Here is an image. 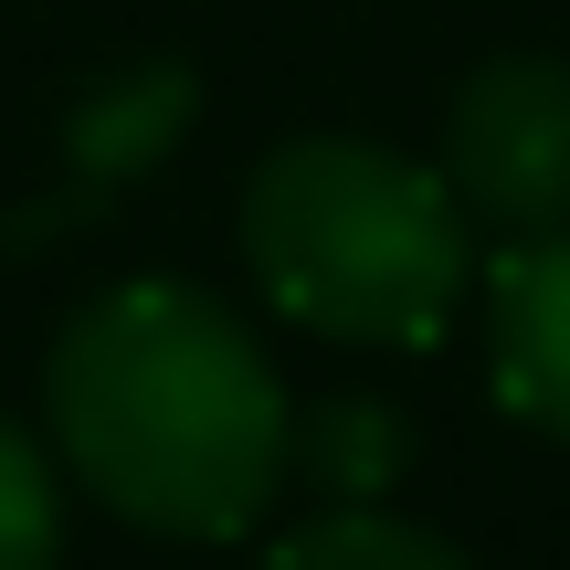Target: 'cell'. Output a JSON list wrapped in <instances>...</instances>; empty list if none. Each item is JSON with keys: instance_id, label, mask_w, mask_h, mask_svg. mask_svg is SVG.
<instances>
[{"instance_id": "obj_1", "label": "cell", "mask_w": 570, "mask_h": 570, "mask_svg": "<svg viewBox=\"0 0 570 570\" xmlns=\"http://www.w3.org/2000/svg\"><path fill=\"white\" fill-rule=\"evenodd\" d=\"M53 444L117 518L159 539H233L296 465V412L244 317L202 285H106L42 360Z\"/></svg>"}, {"instance_id": "obj_2", "label": "cell", "mask_w": 570, "mask_h": 570, "mask_svg": "<svg viewBox=\"0 0 570 570\" xmlns=\"http://www.w3.org/2000/svg\"><path fill=\"white\" fill-rule=\"evenodd\" d=\"M244 265L275 317L338 348H433L475 285V212L370 138H296L244 190Z\"/></svg>"}, {"instance_id": "obj_3", "label": "cell", "mask_w": 570, "mask_h": 570, "mask_svg": "<svg viewBox=\"0 0 570 570\" xmlns=\"http://www.w3.org/2000/svg\"><path fill=\"white\" fill-rule=\"evenodd\" d=\"M444 180L497 233H560L570 223V63L508 53L475 63L444 106Z\"/></svg>"}, {"instance_id": "obj_4", "label": "cell", "mask_w": 570, "mask_h": 570, "mask_svg": "<svg viewBox=\"0 0 570 570\" xmlns=\"http://www.w3.org/2000/svg\"><path fill=\"white\" fill-rule=\"evenodd\" d=\"M487 370L529 433L570 444V223L529 233L487 275Z\"/></svg>"}, {"instance_id": "obj_5", "label": "cell", "mask_w": 570, "mask_h": 570, "mask_svg": "<svg viewBox=\"0 0 570 570\" xmlns=\"http://www.w3.org/2000/svg\"><path fill=\"white\" fill-rule=\"evenodd\" d=\"M275 570H475V560L454 539H433V529L381 518V508H338V518H306L275 550Z\"/></svg>"}, {"instance_id": "obj_6", "label": "cell", "mask_w": 570, "mask_h": 570, "mask_svg": "<svg viewBox=\"0 0 570 570\" xmlns=\"http://www.w3.org/2000/svg\"><path fill=\"white\" fill-rule=\"evenodd\" d=\"M63 560V487L53 454L21 423H0V570H53Z\"/></svg>"}, {"instance_id": "obj_7", "label": "cell", "mask_w": 570, "mask_h": 570, "mask_svg": "<svg viewBox=\"0 0 570 570\" xmlns=\"http://www.w3.org/2000/svg\"><path fill=\"white\" fill-rule=\"evenodd\" d=\"M296 454L327 487H381V475H402L412 444H402V412H381V402H317L306 433H296Z\"/></svg>"}]
</instances>
